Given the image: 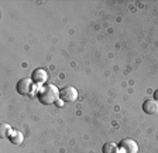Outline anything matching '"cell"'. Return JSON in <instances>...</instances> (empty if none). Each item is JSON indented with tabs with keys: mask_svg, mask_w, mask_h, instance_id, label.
Segmentation results:
<instances>
[{
	"mask_svg": "<svg viewBox=\"0 0 158 153\" xmlns=\"http://www.w3.org/2000/svg\"><path fill=\"white\" fill-rule=\"evenodd\" d=\"M37 98L43 105H51V103L56 102V99L59 98V91L55 85L47 84V85L41 87V90L37 94Z\"/></svg>",
	"mask_w": 158,
	"mask_h": 153,
	"instance_id": "cell-1",
	"label": "cell"
},
{
	"mask_svg": "<svg viewBox=\"0 0 158 153\" xmlns=\"http://www.w3.org/2000/svg\"><path fill=\"white\" fill-rule=\"evenodd\" d=\"M16 90L20 95H31L34 90V85H33V80L30 78H23L20 80L16 85Z\"/></svg>",
	"mask_w": 158,
	"mask_h": 153,
	"instance_id": "cell-2",
	"label": "cell"
},
{
	"mask_svg": "<svg viewBox=\"0 0 158 153\" xmlns=\"http://www.w3.org/2000/svg\"><path fill=\"white\" fill-rule=\"evenodd\" d=\"M59 98L64 102H75L78 99V91L73 87H65L59 91Z\"/></svg>",
	"mask_w": 158,
	"mask_h": 153,
	"instance_id": "cell-3",
	"label": "cell"
},
{
	"mask_svg": "<svg viewBox=\"0 0 158 153\" xmlns=\"http://www.w3.org/2000/svg\"><path fill=\"white\" fill-rule=\"evenodd\" d=\"M118 147H120V150H122L123 153H137L138 152L137 143H135L134 140H131V139L122 140L120 145H118Z\"/></svg>",
	"mask_w": 158,
	"mask_h": 153,
	"instance_id": "cell-4",
	"label": "cell"
},
{
	"mask_svg": "<svg viewBox=\"0 0 158 153\" xmlns=\"http://www.w3.org/2000/svg\"><path fill=\"white\" fill-rule=\"evenodd\" d=\"M143 111L147 115H157L158 113V101L155 99H147L143 103Z\"/></svg>",
	"mask_w": 158,
	"mask_h": 153,
	"instance_id": "cell-5",
	"label": "cell"
},
{
	"mask_svg": "<svg viewBox=\"0 0 158 153\" xmlns=\"http://www.w3.org/2000/svg\"><path fill=\"white\" fill-rule=\"evenodd\" d=\"M47 76H48L47 72L44 70H41V68L33 71V81L37 84H44L47 81Z\"/></svg>",
	"mask_w": 158,
	"mask_h": 153,
	"instance_id": "cell-6",
	"label": "cell"
},
{
	"mask_svg": "<svg viewBox=\"0 0 158 153\" xmlns=\"http://www.w3.org/2000/svg\"><path fill=\"white\" fill-rule=\"evenodd\" d=\"M9 139H10V142L13 143V145H20V143L23 142L24 136H23V133L20 132V130L13 129V132H11V135L9 136Z\"/></svg>",
	"mask_w": 158,
	"mask_h": 153,
	"instance_id": "cell-7",
	"label": "cell"
},
{
	"mask_svg": "<svg viewBox=\"0 0 158 153\" xmlns=\"http://www.w3.org/2000/svg\"><path fill=\"white\" fill-rule=\"evenodd\" d=\"M117 150H118V147L116 146L114 143H112V142L105 143V145H103V147H102V152L103 153H117Z\"/></svg>",
	"mask_w": 158,
	"mask_h": 153,
	"instance_id": "cell-8",
	"label": "cell"
},
{
	"mask_svg": "<svg viewBox=\"0 0 158 153\" xmlns=\"http://www.w3.org/2000/svg\"><path fill=\"white\" fill-rule=\"evenodd\" d=\"M11 132H13V129L10 128V125H7V123L2 125V138H9Z\"/></svg>",
	"mask_w": 158,
	"mask_h": 153,
	"instance_id": "cell-9",
	"label": "cell"
},
{
	"mask_svg": "<svg viewBox=\"0 0 158 153\" xmlns=\"http://www.w3.org/2000/svg\"><path fill=\"white\" fill-rule=\"evenodd\" d=\"M154 99H155V101H158V90L154 92Z\"/></svg>",
	"mask_w": 158,
	"mask_h": 153,
	"instance_id": "cell-10",
	"label": "cell"
}]
</instances>
